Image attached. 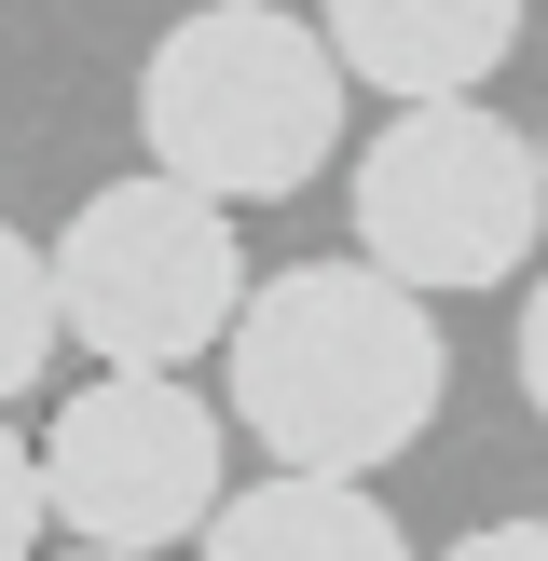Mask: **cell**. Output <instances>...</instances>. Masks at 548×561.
<instances>
[{"instance_id":"30bf717a","label":"cell","mask_w":548,"mask_h":561,"mask_svg":"<svg viewBox=\"0 0 548 561\" xmlns=\"http://www.w3.org/2000/svg\"><path fill=\"white\" fill-rule=\"evenodd\" d=\"M438 561H548V520H480V535H453Z\"/></svg>"},{"instance_id":"8fae6325","label":"cell","mask_w":548,"mask_h":561,"mask_svg":"<svg viewBox=\"0 0 548 561\" xmlns=\"http://www.w3.org/2000/svg\"><path fill=\"white\" fill-rule=\"evenodd\" d=\"M521 398H535V425H548V274H535V301H521Z\"/></svg>"},{"instance_id":"4fadbf2b","label":"cell","mask_w":548,"mask_h":561,"mask_svg":"<svg viewBox=\"0 0 548 561\" xmlns=\"http://www.w3.org/2000/svg\"><path fill=\"white\" fill-rule=\"evenodd\" d=\"M535 151H548V137H535Z\"/></svg>"},{"instance_id":"ba28073f","label":"cell","mask_w":548,"mask_h":561,"mask_svg":"<svg viewBox=\"0 0 548 561\" xmlns=\"http://www.w3.org/2000/svg\"><path fill=\"white\" fill-rule=\"evenodd\" d=\"M55 343H69V316H55V261L0 219V411L55 370Z\"/></svg>"},{"instance_id":"7a4b0ae2","label":"cell","mask_w":548,"mask_h":561,"mask_svg":"<svg viewBox=\"0 0 548 561\" xmlns=\"http://www.w3.org/2000/svg\"><path fill=\"white\" fill-rule=\"evenodd\" d=\"M137 124H151V164L179 192H206V206H288L343 151V55L288 0H206V14H179L151 42Z\"/></svg>"},{"instance_id":"8992f818","label":"cell","mask_w":548,"mask_h":561,"mask_svg":"<svg viewBox=\"0 0 548 561\" xmlns=\"http://www.w3.org/2000/svg\"><path fill=\"white\" fill-rule=\"evenodd\" d=\"M316 27H329V55H343V82L425 110V96H480V82L507 69L521 0H316Z\"/></svg>"},{"instance_id":"277c9868","label":"cell","mask_w":548,"mask_h":561,"mask_svg":"<svg viewBox=\"0 0 548 561\" xmlns=\"http://www.w3.org/2000/svg\"><path fill=\"white\" fill-rule=\"evenodd\" d=\"M42 261H55V316H69V343L96 356V370H192V356H219L233 316H247L233 206L179 192L164 164L82 192Z\"/></svg>"},{"instance_id":"9c48e42d","label":"cell","mask_w":548,"mask_h":561,"mask_svg":"<svg viewBox=\"0 0 548 561\" xmlns=\"http://www.w3.org/2000/svg\"><path fill=\"white\" fill-rule=\"evenodd\" d=\"M55 535V493H42V453H27L14 425H0V561H27Z\"/></svg>"},{"instance_id":"3957f363","label":"cell","mask_w":548,"mask_h":561,"mask_svg":"<svg viewBox=\"0 0 548 561\" xmlns=\"http://www.w3.org/2000/svg\"><path fill=\"white\" fill-rule=\"evenodd\" d=\"M356 261H384L398 288L466 301V288H507L548 233V151L480 96H425L356 151Z\"/></svg>"},{"instance_id":"5b68a950","label":"cell","mask_w":548,"mask_h":561,"mask_svg":"<svg viewBox=\"0 0 548 561\" xmlns=\"http://www.w3.org/2000/svg\"><path fill=\"white\" fill-rule=\"evenodd\" d=\"M42 493H55V535L151 561L233 507V438L179 370H96L42 425Z\"/></svg>"},{"instance_id":"7c38bea8","label":"cell","mask_w":548,"mask_h":561,"mask_svg":"<svg viewBox=\"0 0 548 561\" xmlns=\"http://www.w3.org/2000/svg\"><path fill=\"white\" fill-rule=\"evenodd\" d=\"M69 561H124V548H69Z\"/></svg>"},{"instance_id":"6da1fadb","label":"cell","mask_w":548,"mask_h":561,"mask_svg":"<svg viewBox=\"0 0 548 561\" xmlns=\"http://www.w3.org/2000/svg\"><path fill=\"white\" fill-rule=\"evenodd\" d=\"M219 370H233L219 411H247V438L288 480H370V466H398L438 425L453 356H438L425 288H398L384 261L329 247V261H288V274L247 288Z\"/></svg>"},{"instance_id":"52a82bcc","label":"cell","mask_w":548,"mask_h":561,"mask_svg":"<svg viewBox=\"0 0 548 561\" xmlns=\"http://www.w3.org/2000/svg\"><path fill=\"white\" fill-rule=\"evenodd\" d=\"M206 561H411V535L370 507V480H247L206 520Z\"/></svg>"}]
</instances>
